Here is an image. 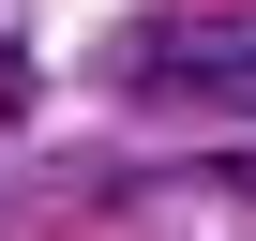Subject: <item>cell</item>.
<instances>
[{
  "instance_id": "obj_1",
  "label": "cell",
  "mask_w": 256,
  "mask_h": 241,
  "mask_svg": "<svg viewBox=\"0 0 256 241\" xmlns=\"http://www.w3.org/2000/svg\"><path fill=\"white\" fill-rule=\"evenodd\" d=\"M120 90L256 120V16H151V30H120Z\"/></svg>"
}]
</instances>
